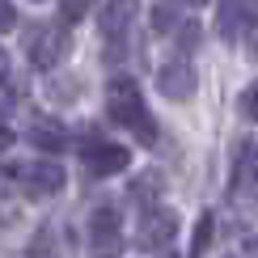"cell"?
Segmentation results:
<instances>
[{"mask_svg":"<svg viewBox=\"0 0 258 258\" xmlns=\"http://www.w3.org/2000/svg\"><path fill=\"white\" fill-rule=\"evenodd\" d=\"M106 110H110V119L127 127V132H136V140H144V144H157V127H153V114H148L144 106V93H140V85L132 77H114L106 85Z\"/></svg>","mask_w":258,"mask_h":258,"instance_id":"obj_1","label":"cell"},{"mask_svg":"<svg viewBox=\"0 0 258 258\" xmlns=\"http://www.w3.org/2000/svg\"><path fill=\"white\" fill-rule=\"evenodd\" d=\"M63 51H68V30L55 26V21H34L26 34V59L34 63V68H55L63 59Z\"/></svg>","mask_w":258,"mask_h":258,"instance_id":"obj_2","label":"cell"},{"mask_svg":"<svg viewBox=\"0 0 258 258\" xmlns=\"http://www.w3.org/2000/svg\"><path fill=\"white\" fill-rule=\"evenodd\" d=\"M89 254L93 258H119L123 254V229H119V208L102 203L89 216Z\"/></svg>","mask_w":258,"mask_h":258,"instance_id":"obj_3","label":"cell"},{"mask_svg":"<svg viewBox=\"0 0 258 258\" xmlns=\"http://www.w3.org/2000/svg\"><path fill=\"white\" fill-rule=\"evenodd\" d=\"M9 178H21V186H26V195L34 199H47V195H59L63 190V165L59 161H30V165H9Z\"/></svg>","mask_w":258,"mask_h":258,"instance_id":"obj_4","label":"cell"},{"mask_svg":"<svg viewBox=\"0 0 258 258\" xmlns=\"http://www.w3.org/2000/svg\"><path fill=\"white\" fill-rule=\"evenodd\" d=\"M81 157H85V169L98 174V178L119 174V169H127V161H132V153H127L123 144H110V140H102V136H93V132L81 140Z\"/></svg>","mask_w":258,"mask_h":258,"instance_id":"obj_5","label":"cell"},{"mask_svg":"<svg viewBox=\"0 0 258 258\" xmlns=\"http://www.w3.org/2000/svg\"><path fill=\"white\" fill-rule=\"evenodd\" d=\"M174 233H178V212L153 208V212H144V220H140L136 245H140V250H161V245L174 241Z\"/></svg>","mask_w":258,"mask_h":258,"instance_id":"obj_6","label":"cell"},{"mask_svg":"<svg viewBox=\"0 0 258 258\" xmlns=\"http://www.w3.org/2000/svg\"><path fill=\"white\" fill-rule=\"evenodd\" d=\"M157 85H161V93H165V98L186 102L190 93H195V68H190L186 59H169L165 68L157 72Z\"/></svg>","mask_w":258,"mask_h":258,"instance_id":"obj_7","label":"cell"},{"mask_svg":"<svg viewBox=\"0 0 258 258\" xmlns=\"http://www.w3.org/2000/svg\"><path fill=\"white\" fill-rule=\"evenodd\" d=\"M136 9H140V0H106L102 5V34L123 38L127 26H132V17H136Z\"/></svg>","mask_w":258,"mask_h":258,"instance_id":"obj_8","label":"cell"},{"mask_svg":"<svg viewBox=\"0 0 258 258\" xmlns=\"http://www.w3.org/2000/svg\"><path fill=\"white\" fill-rule=\"evenodd\" d=\"M26 136H30V144H34V148H42V153H59V148L68 144V132H63L55 119H34Z\"/></svg>","mask_w":258,"mask_h":258,"instance_id":"obj_9","label":"cell"},{"mask_svg":"<svg viewBox=\"0 0 258 258\" xmlns=\"http://www.w3.org/2000/svg\"><path fill=\"white\" fill-rule=\"evenodd\" d=\"M241 26H245V9H241V0H224V5H220V34H224V38H237Z\"/></svg>","mask_w":258,"mask_h":258,"instance_id":"obj_10","label":"cell"},{"mask_svg":"<svg viewBox=\"0 0 258 258\" xmlns=\"http://www.w3.org/2000/svg\"><path fill=\"white\" fill-rule=\"evenodd\" d=\"M26 258H59V250H55V233H51V224H42V229L34 233V241H30Z\"/></svg>","mask_w":258,"mask_h":258,"instance_id":"obj_11","label":"cell"},{"mask_svg":"<svg viewBox=\"0 0 258 258\" xmlns=\"http://www.w3.org/2000/svg\"><path fill=\"white\" fill-rule=\"evenodd\" d=\"M153 26L161 30V34L182 26V21H178V0H157V5H153Z\"/></svg>","mask_w":258,"mask_h":258,"instance_id":"obj_12","label":"cell"},{"mask_svg":"<svg viewBox=\"0 0 258 258\" xmlns=\"http://www.w3.org/2000/svg\"><path fill=\"white\" fill-rule=\"evenodd\" d=\"M212 224H216V220H212V212H203L199 224H195V241H190V254H195V258L208 250V241H212Z\"/></svg>","mask_w":258,"mask_h":258,"instance_id":"obj_13","label":"cell"},{"mask_svg":"<svg viewBox=\"0 0 258 258\" xmlns=\"http://www.w3.org/2000/svg\"><path fill=\"white\" fill-rule=\"evenodd\" d=\"M89 5H93V0H63V5H59V17H63V21H81Z\"/></svg>","mask_w":258,"mask_h":258,"instance_id":"obj_14","label":"cell"},{"mask_svg":"<svg viewBox=\"0 0 258 258\" xmlns=\"http://www.w3.org/2000/svg\"><path fill=\"white\" fill-rule=\"evenodd\" d=\"M241 110H245V119H254V123H258V81L241 93Z\"/></svg>","mask_w":258,"mask_h":258,"instance_id":"obj_15","label":"cell"},{"mask_svg":"<svg viewBox=\"0 0 258 258\" xmlns=\"http://www.w3.org/2000/svg\"><path fill=\"white\" fill-rule=\"evenodd\" d=\"M153 186H157V174H144L140 182H132V195H136V199H153V195H148Z\"/></svg>","mask_w":258,"mask_h":258,"instance_id":"obj_16","label":"cell"},{"mask_svg":"<svg viewBox=\"0 0 258 258\" xmlns=\"http://www.w3.org/2000/svg\"><path fill=\"white\" fill-rule=\"evenodd\" d=\"M17 26V9H13V0H5V30H13Z\"/></svg>","mask_w":258,"mask_h":258,"instance_id":"obj_17","label":"cell"},{"mask_svg":"<svg viewBox=\"0 0 258 258\" xmlns=\"http://www.w3.org/2000/svg\"><path fill=\"white\" fill-rule=\"evenodd\" d=\"M254 178H258V153H254Z\"/></svg>","mask_w":258,"mask_h":258,"instance_id":"obj_18","label":"cell"},{"mask_svg":"<svg viewBox=\"0 0 258 258\" xmlns=\"http://www.w3.org/2000/svg\"><path fill=\"white\" fill-rule=\"evenodd\" d=\"M195 5H203V0H195Z\"/></svg>","mask_w":258,"mask_h":258,"instance_id":"obj_19","label":"cell"}]
</instances>
